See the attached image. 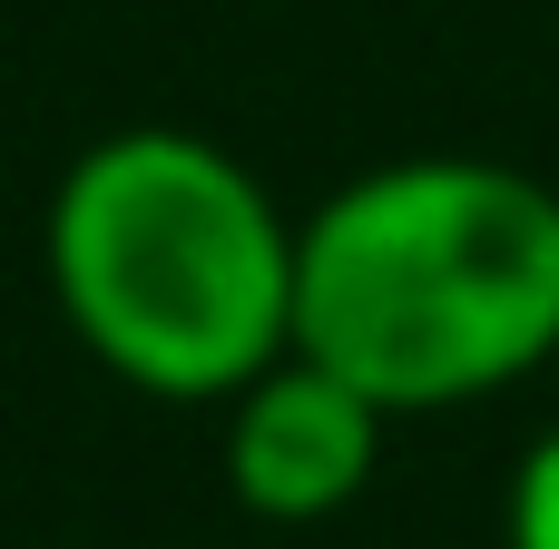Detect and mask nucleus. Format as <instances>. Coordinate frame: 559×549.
I'll list each match as a JSON object with an SVG mask.
<instances>
[{
	"instance_id": "nucleus-2",
	"label": "nucleus",
	"mask_w": 559,
	"mask_h": 549,
	"mask_svg": "<svg viewBox=\"0 0 559 549\" xmlns=\"http://www.w3.org/2000/svg\"><path fill=\"white\" fill-rule=\"evenodd\" d=\"M69 344L147 403H226L295 354V216L206 128L88 138L39 216Z\"/></svg>"
},
{
	"instance_id": "nucleus-1",
	"label": "nucleus",
	"mask_w": 559,
	"mask_h": 549,
	"mask_svg": "<svg viewBox=\"0 0 559 549\" xmlns=\"http://www.w3.org/2000/svg\"><path fill=\"white\" fill-rule=\"evenodd\" d=\"M295 354L393 422L472 413L559 363V187L511 157H383L295 216Z\"/></svg>"
},
{
	"instance_id": "nucleus-4",
	"label": "nucleus",
	"mask_w": 559,
	"mask_h": 549,
	"mask_svg": "<svg viewBox=\"0 0 559 549\" xmlns=\"http://www.w3.org/2000/svg\"><path fill=\"white\" fill-rule=\"evenodd\" d=\"M501 540L511 549H559V422L521 452L511 501H501Z\"/></svg>"
},
{
	"instance_id": "nucleus-3",
	"label": "nucleus",
	"mask_w": 559,
	"mask_h": 549,
	"mask_svg": "<svg viewBox=\"0 0 559 549\" xmlns=\"http://www.w3.org/2000/svg\"><path fill=\"white\" fill-rule=\"evenodd\" d=\"M216 413H226V452H216L226 462V491H236V511H255L275 530L344 521L373 491L383 432H393V413L364 383H344L334 363H314V354H275Z\"/></svg>"
}]
</instances>
